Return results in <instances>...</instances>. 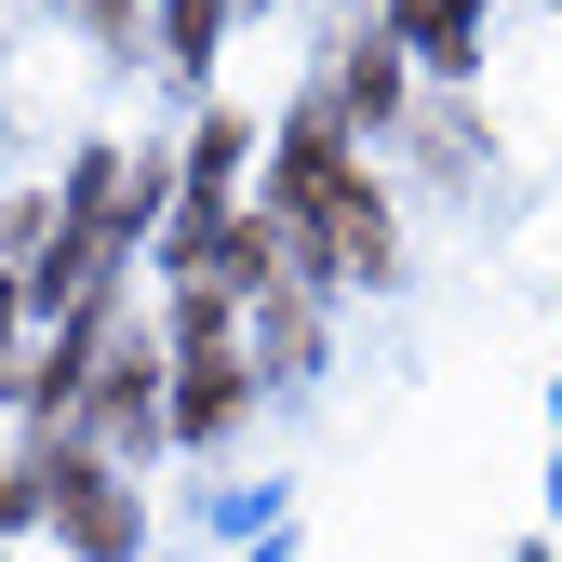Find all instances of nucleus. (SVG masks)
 Returning a JSON list of instances; mask_svg holds the SVG:
<instances>
[{
  "label": "nucleus",
  "mask_w": 562,
  "mask_h": 562,
  "mask_svg": "<svg viewBox=\"0 0 562 562\" xmlns=\"http://www.w3.org/2000/svg\"><path fill=\"white\" fill-rule=\"evenodd\" d=\"M241 415V362H228V295H188V402L175 429H228Z\"/></svg>",
  "instance_id": "f257e3e1"
},
{
  "label": "nucleus",
  "mask_w": 562,
  "mask_h": 562,
  "mask_svg": "<svg viewBox=\"0 0 562 562\" xmlns=\"http://www.w3.org/2000/svg\"><path fill=\"white\" fill-rule=\"evenodd\" d=\"M54 509H67V536H81L94 562H121V549H134V509L108 496V482H94V469H54Z\"/></svg>",
  "instance_id": "f03ea898"
}]
</instances>
